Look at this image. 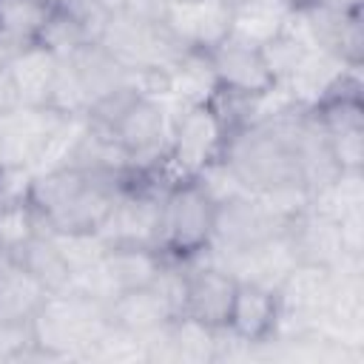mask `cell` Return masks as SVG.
Segmentation results:
<instances>
[{
    "instance_id": "1",
    "label": "cell",
    "mask_w": 364,
    "mask_h": 364,
    "mask_svg": "<svg viewBox=\"0 0 364 364\" xmlns=\"http://www.w3.org/2000/svg\"><path fill=\"white\" fill-rule=\"evenodd\" d=\"M313 128L316 117L304 108L239 125L225 139L222 162L233 171L247 193L270 196L282 191H307L304 145Z\"/></svg>"
},
{
    "instance_id": "2",
    "label": "cell",
    "mask_w": 364,
    "mask_h": 364,
    "mask_svg": "<svg viewBox=\"0 0 364 364\" xmlns=\"http://www.w3.org/2000/svg\"><path fill=\"white\" fill-rule=\"evenodd\" d=\"M134 171L100 165H60L34 173L31 205L40 230H97Z\"/></svg>"
},
{
    "instance_id": "3",
    "label": "cell",
    "mask_w": 364,
    "mask_h": 364,
    "mask_svg": "<svg viewBox=\"0 0 364 364\" xmlns=\"http://www.w3.org/2000/svg\"><path fill=\"white\" fill-rule=\"evenodd\" d=\"M108 324V304L74 287L48 293V299L31 318L34 341L57 358H85Z\"/></svg>"
},
{
    "instance_id": "4",
    "label": "cell",
    "mask_w": 364,
    "mask_h": 364,
    "mask_svg": "<svg viewBox=\"0 0 364 364\" xmlns=\"http://www.w3.org/2000/svg\"><path fill=\"white\" fill-rule=\"evenodd\" d=\"M213 219L216 202L205 193V188L196 179H179L168 185L159 213V253L176 262L196 259L210 245Z\"/></svg>"
},
{
    "instance_id": "5",
    "label": "cell",
    "mask_w": 364,
    "mask_h": 364,
    "mask_svg": "<svg viewBox=\"0 0 364 364\" xmlns=\"http://www.w3.org/2000/svg\"><path fill=\"white\" fill-rule=\"evenodd\" d=\"M230 128L213 102L191 105L171 114V134H168V154L159 171L168 182L193 179L210 162L222 156L225 139Z\"/></svg>"
},
{
    "instance_id": "6",
    "label": "cell",
    "mask_w": 364,
    "mask_h": 364,
    "mask_svg": "<svg viewBox=\"0 0 364 364\" xmlns=\"http://www.w3.org/2000/svg\"><path fill=\"white\" fill-rule=\"evenodd\" d=\"M100 43L128 68H171L176 60L188 51L165 26V20H139V17H122L111 14Z\"/></svg>"
},
{
    "instance_id": "7",
    "label": "cell",
    "mask_w": 364,
    "mask_h": 364,
    "mask_svg": "<svg viewBox=\"0 0 364 364\" xmlns=\"http://www.w3.org/2000/svg\"><path fill=\"white\" fill-rule=\"evenodd\" d=\"M313 114L338 171H364V105L358 68L341 82L338 94L313 108Z\"/></svg>"
},
{
    "instance_id": "8",
    "label": "cell",
    "mask_w": 364,
    "mask_h": 364,
    "mask_svg": "<svg viewBox=\"0 0 364 364\" xmlns=\"http://www.w3.org/2000/svg\"><path fill=\"white\" fill-rule=\"evenodd\" d=\"M68 119L71 114L51 105H17L0 114V168L34 171Z\"/></svg>"
},
{
    "instance_id": "9",
    "label": "cell",
    "mask_w": 364,
    "mask_h": 364,
    "mask_svg": "<svg viewBox=\"0 0 364 364\" xmlns=\"http://www.w3.org/2000/svg\"><path fill=\"white\" fill-rule=\"evenodd\" d=\"M310 48H321L347 65L361 68L364 63V23L361 11H341L316 3H299L287 20Z\"/></svg>"
},
{
    "instance_id": "10",
    "label": "cell",
    "mask_w": 364,
    "mask_h": 364,
    "mask_svg": "<svg viewBox=\"0 0 364 364\" xmlns=\"http://www.w3.org/2000/svg\"><path fill=\"white\" fill-rule=\"evenodd\" d=\"M290 219L256 193H239L216 205L213 236L205 253H230L284 233Z\"/></svg>"
},
{
    "instance_id": "11",
    "label": "cell",
    "mask_w": 364,
    "mask_h": 364,
    "mask_svg": "<svg viewBox=\"0 0 364 364\" xmlns=\"http://www.w3.org/2000/svg\"><path fill=\"white\" fill-rule=\"evenodd\" d=\"M199 259L219 264L222 270H228L239 284H256L264 290H279V284L287 279V273L299 264L293 245L287 239V230L279 236H270L264 242H256L250 247L242 250H230V253H199Z\"/></svg>"
},
{
    "instance_id": "12",
    "label": "cell",
    "mask_w": 364,
    "mask_h": 364,
    "mask_svg": "<svg viewBox=\"0 0 364 364\" xmlns=\"http://www.w3.org/2000/svg\"><path fill=\"white\" fill-rule=\"evenodd\" d=\"M185 264H188V287H185L182 316H188L210 330H225L239 282L219 264H210L199 256L188 259Z\"/></svg>"
},
{
    "instance_id": "13",
    "label": "cell",
    "mask_w": 364,
    "mask_h": 364,
    "mask_svg": "<svg viewBox=\"0 0 364 364\" xmlns=\"http://www.w3.org/2000/svg\"><path fill=\"white\" fill-rule=\"evenodd\" d=\"M162 20L185 48L210 51L230 37L233 9L225 0H168Z\"/></svg>"
},
{
    "instance_id": "14",
    "label": "cell",
    "mask_w": 364,
    "mask_h": 364,
    "mask_svg": "<svg viewBox=\"0 0 364 364\" xmlns=\"http://www.w3.org/2000/svg\"><path fill=\"white\" fill-rule=\"evenodd\" d=\"M287 239L293 245V253L304 264H318L330 270H341L350 262H361L347 250L341 225L313 208H304L296 213L287 225Z\"/></svg>"
},
{
    "instance_id": "15",
    "label": "cell",
    "mask_w": 364,
    "mask_h": 364,
    "mask_svg": "<svg viewBox=\"0 0 364 364\" xmlns=\"http://www.w3.org/2000/svg\"><path fill=\"white\" fill-rule=\"evenodd\" d=\"M210 65L216 71L219 88L225 94H236V97H253L267 91L276 80L262 57V48L247 46L236 37L222 40L216 48L208 51Z\"/></svg>"
},
{
    "instance_id": "16",
    "label": "cell",
    "mask_w": 364,
    "mask_h": 364,
    "mask_svg": "<svg viewBox=\"0 0 364 364\" xmlns=\"http://www.w3.org/2000/svg\"><path fill=\"white\" fill-rule=\"evenodd\" d=\"M350 71H355V65H347L321 48H310L301 57V63L290 71V77L282 82L296 108L313 111L321 102H327L333 94H338V88Z\"/></svg>"
},
{
    "instance_id": "17",
    "label": "cell",
    "mask_w": 364,
    "mask_h": 364,
    "mask_svg": "<svg viewBox=\"0 0 364 364\" xmlns=\"http://www.w3.org/2000/svg\"><path fill=\"white\" fill-rule=\"evenodd\" d=\"M60 60L68 68V74L74 77L77 88L82 91L88 108L97 100H102L105 94H111V91H117V88L131 82V71L100 40L82 43L80 48H74L71 54H65Z\"/></svg>"
},
{
    "instance_id": "18",
    "label": "cell",
    "mask_w": 364,
    "mask_h": 364,
    "mask_svg": "<svg viewBox=\"0 0 364 364\" xmlns=\"http://www.w3.org/2000/svg\"><path fill=\"white\" fill-rule=\"evenodd\" d=\"M279 324V299L273 290L256 284H239L228 318V333H233L242 344L270 341Z\"/></svg>"
},
{
    "instance_id": "19",
    "label": "cell",
    "mask_w": 364,
    "mask_h": 364,
    "mask_svg": "<svg viewBox=\"0 0 364 364\" xmlns=\"http://www.w3.org/2000/svg\"><path fill=\"white\" fill-rule=\"evenodd\" d=\"M6 65L17 85L23 105H48L54 80L60 71V57L54 51H48L40 43H28V46L11 51Z\"/></svg>"
},
{
    "instance_id": "20",
    "label": "cell",
    "mask_w": 364,
    "mask_h": 364,
    "mask_svg": "<svg viewBox=\"0 0 364 364\" xmlns=\"http://www.w3.org/2000/svg\"><path fill=\"white\" fill-rule=\"evenodd\" d=\"M173 318H176V313L171 310V304L162 299V293L154 284L125 290L108 301V321L134 336L156 333V330L168 327Z\"/></svg>"
},
{
    "instance_id": "21",
    "label": "cell",
    "mask_w": 364,
    "mask_h": 364,
    "mask_svg": "<svg viewBox=\"0 0 364 364\" xmlns=\"http://www.w3.org/2000/svg\"><path fill=\"white\" fill-rule=\"evenodd\" d=\"M219 80L210 65L208 51H193L188 48L176 65H171V111L191 108V105H208L219 94Z\"/></svg>"
},
{
    "instance_id": "22",
    "label": "cell",
    "mask_w": 364,
    "mask_h": 364,
    "mask_svg": "<svg viewBox=\"0 0 364 364\" xmlns=\"http://www.w3.org/2000/svg\"><path fill=\"white\" fill-rule=\"evenodd\" d=\"M168 262L165 253H159L156 247H139V245H119V247H108L102 256V270L114 287V293H125V290H136V287H148L154 284V279L159 276L162 264Z\"/></svg>"
},
{
    "instance_id": "23",
    "label": "cell",
    "mask_w": 364,
    "mask_h": 364,
    "mask_svg": "<svg viewBox=\"0 0 364 364\" xmlns=\"http://www.w3.org/2000/svg\"><path fill=\"white\" fill-rule=\"evenodd\" d=\"M293 9H296L293 0H250V3H242V6L233 9L230 37L262 48L284 31Z\"/></svg>"
},
{
    "instance_id": "24",
    "label": "cell",
    "mask_w": 364,
    "mask_h": 364,
    "mask_svg": "<svg viewBox=\"0 0 364 364\" xmlns=\"http://www.w3.org/2000/svg\"><path fill=\"white\" fill-rule=\"evenodd\" d=\"M23 270H28L48 293H63L71 287L74 270L71 264L63 259L60 247L54 245V239L46 230H37L31 239H26L20 247H14L9 253Z\"/></svg>"
},
{
    "instance_id": "25",
    "label": "cell",
    "mask_w": 364,
    "mask_h": 364,
    "mask_svg": "<svg viewBox=\"0 0 364 364\" xmlns=\"http://www.w3.org/2000/svg\"><path fill=\"white\" fill-rule=\"evenodd\" d=\"M48 290L11 256L0 262V321H31Z\"/></svg>"
},
{
    "instance_id": "26",
    "label": "cell",
    "mask_w": 364,
    "mask_h": 364,
    "mask_svg": "<svg viewBox=\"0 0 364 364\" xmlns=\"http://www.w3.org/2000/svg\"><path fill=\"white\" fill-rule=\"evenodd\" d=\"M48 11L51 3L43 0H0V48L11 54L28 43H37Z\"/></svg>"
},
{
    "instance_id": "27",
    "label": "cell",
    "mask_w": 364,
    "mask_h": 364,
    "mask_svg": "<svg viewBox=\"0 0 364 364\" xmlns=\"http://www.w3.org/2000/svg\"><path fill=\"white\" fill-rule=\"evenodd\" d=\"M307 208L344 222L355 213H364V171H341L316 193H310Z\"/></svg>"
},
{
    "instance_id": "28",
    "label": "cell",
    "mask_w": 364,
    "mask_h": 364,
    "mask_svg": "<svg viewBox=\"0 0 364 364\" xmlns=\"http://www.w3.org/2000/svg\"><path fill=\"white\" fill-rule=\"evenodd\" d=\"M46 233L54 239V245L60 247L63 259L71 264L74 273L97 264L108 250L105 239L97 230H46Z\"/></svg>"
},
{
    "instance_id": "29",
    "label": "cell",
    "mask_w": 364,
    "mask_h": 364,
    "mask_svg": "<svg viewBox=\"0 0 364 364\" xmlns=\"http://www.w3.org/2000/svg\"><path fill=\"white\" fill-rule=\"evenodd\" d=\"M37 230H40V219L34 213L31 199L0 202V245L6 247V253H11L14 247H20Z\"/></svg>"
},
{
    "instance_id": "30",
    "label": "cell",
    "mask_w": 364,
    "mask_h": 364,
    "mask_svg": "<svg viewBox=\"0 0 364 364\" xmlns=\"http://www.w3.org/2000/svg\"><path fill=\"white\" fill-rule=\"evenodd\" d=\"M307 51H310V46L296 31H290L287 26H284V31L279 37H273L267 46H262V57H264V63H267V68H270L276 82L287 80L290 71L301 63V57Z\"/></svg>"
},
{
    "instance_id": "31",
    "label": "cell",
    "mask_w": 364,
    "mask_h": 364,
    "mask_svg": "<svg viewBox=\"0 0 364 364\" xmlns=\"http://www.w3.org/2000/svg\"><path fill=\"white\" fill-rule=\"evenodd\" d=\"M37 43L46 46L48 51H54L57 57H65V54H71L74 48H80L82 43H91V37H88L68 14H63L60 9L51 6L48 20H46V26H43Z\"/></svg>"
},
{
    "instance_id": "32",
    "label": "cell",
    "mask_w": 364,
    "mask_h": 364,
    "mask_svg": "<svg viewBox=\"0 0 364 364\" xmlns=\"http://www.w3.org/2000/svg\"><path fill=\"white\" fill-rule=\"evenodd\" d=\"M51 6L60 9L63 14H68L91 40H100V34L111 17L102 0H51Z\"/></svg>"
},
{
    "instance_id": "33",
    "label": "cell",
    "mask_w": 364,
    "mask_h": 364,
    "mask_svg": "<svg viewBox=\"0 0 364 364\" xmlns=\"http://www.w3.org/2000/svg\"><path fill=\"white\" fill-rule=\"evenodd\" d=\"M31 344V321H0V361H23Z\"/></svg>"
},
{
    "instance_id": "34",
    "label": "cell",
    "mask_w": 364,
    "mask_h": 364,
    "mask_svg": "<svg viewBox=\"0 0 364 364\" xmlns=\"http://www.w3.org/2000/svg\"><path fill=\"white\" fill-rule=\"evenodd\" d=\"M108 14L139 17V20H162L168 0H102Z\"/></svg>"
},
{
    "instance_id": "35",
    "label": "cell",
    "mask_w": 364,
    "mask_h": 364,
    "mask_svg": "<svg viewBox=\"0 0 364 364\" xmlns=\"http://www.w3.org/2000/svg\"><path fill=\"white\" fill-rule=\"evenodd\" d=\"M6 60H9V57H6ZM17 105H23V102H20V94H17V85H14L11 74H9V65L0 63V114L11 111V108H17Z\"/></svg>"
},
{
    "instance_id": "36",
    "label": "cell",
    "mask_w": 364,
    "mask_h": 364,
    "mask_svg": "<svg viewBox=\"0 0 364 364\" xmlns=\"http://www.w3.org/2000/svg\"><path fill=\"white\" fill-rule=\"evenodd\" d=\"M304 3L327 6V9H341V11H361V0H304Z\"/></svg>"
},
{
    "instance_id": "37",
    "label": "cell",
    "mask_w": 364,
    "mask_h": 364,
    "mask_svg": "<svg viewBox=\"0 0 364 364\" xmlns=\"http://www.w3.org/2000/svg\"><path fill=\"white\" fill-rule=\"evenodd\" d=\"M230 9H236V6H242V3H250V0H225Z\"/></svg>"
},
{
    "instance_id": "38",
    "label": "cell",
    "mask_w": 364,
    "mask_h": 364,
    "mask_svg": "<svg viewBox=\"0 0 364 364\" xmlns=\"http://www.w3.org/2000/svg\"><path fill=\"white\" fill-rule=\"evenodd\" d=\"M6 256H9V253H6V247H3V245H0V262H3V259H6Z\"/></svg>"
},
{
    "instance_id": "39",
    "label": "cell",
    "mask_w": 364,
    "mask_h": 364,
    "mask_svg": "<svg viewBox=\"0 0 364 364\" xmlns=\"http://www.w3.org/2000/svg\"><path fill=\"white\" fill-rule=\"evenodd\" d=\"M293 3H296V6H299V3H304V0H293Z\"/></svg>"
},
{
    "instance_id": "40",
    "label": "cell",
    "mask_w": 364,
    "mask_h": 364,
    "mask_svg": "<svg viewBox=\"0 0 364 364\" xmlns=\"http://www.w3.org/2000/svg\"><path fill=\"white\" fill-rule=\"evenodd\" d=\"M43 3H51V0H43Z\"/></svg>"
}]
</instances>
